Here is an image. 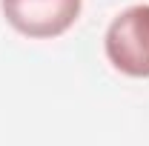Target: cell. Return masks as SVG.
Masks as SVG:
<instances>
[{
  "mask_svg": "<svg viewBox=\"0 0 149 146\" xmlns=\"http://www.w3.org/2000/svg\"><path fill=\"white\" fill-rule=\"evenodd\" d=\"M103 49L120 74L149 77V6H132L109 23Z\"/></svg>",
  "mask_w": 149,
  "mask_h": 146,
  "instance_id": "obj_1",
  "label": "cell"
},
{
  "mask_svg": "<svg viewBox=\"0 0 149 146\" xmlns=\"http://www.w3.org/2000/svg\"><path fill=\"white\" fill-rule=\"evenodd\" d=\"M83 0H0L6 23L23 37H60L80 17Z\"/></svg>",
  "mask_w": 149,
  "mask_h": 146,
  "instance_id": "obj_2",
  "label": "cell"
}]
</instances>
